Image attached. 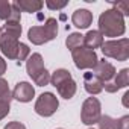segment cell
Segmentation results:
<instances>
[{"label": "cell", "instance_id": "cell-1", "mask_svg": "<svg viewBox=\"0 0 129 129\" xmlns=\"http://www.w3.org/2000/svg\"><path fill=\"white\" fill-rule=\"evenodd\" d=\"M126 30L124 18L115 9H106L99 17V32L102 37H121Z\"/></svg>", "mask_w": 129, "mask_h": 129}, {"label": "cell", "instance_id": "cell-2", "mask_svg": "<svg viewBox=\"0 0 129 129\" xmlns=\"http://www.w3.org/2000/svg\"><path fill=\"white\" fill-rule=\"evenodd\" d=\"M58 35V21L56 18H47L43 26H32L27 32V38L32 44L41 46L55 40Z\"/></svg>", "mask_w": 129, "mask_h": 129}, {"label": "cell", "instance_id": "cell-3", "mask_svg": "<svg viewBox=\"0 0 129 129\" xmlns=\"http://www.w3.org/2000/svg\"><path fill=\"white\" fill-rule=\"evenodd\" d=\"M50 82L52 85L58 90L59 96L64 99H72L76 94V82L73 81L72 75L69 70L66 69H58L53 72V75L50 76Z\"/></svg>", "mask_w": 129, "mask_h": 129}, {"label": "cell", "instance_id": "cell-4", "mask_svg": "<svg viewBox=\"0 0 129 129\" xmlns=\"http://www.w3.org/2000/svg\"><path fill=\"white\" fill-rule=\"evenodd\" d=\"M26 70L38 87H44L50 82V73L44 67V61L40 53H32V56L26 61Z\"/></svg>", "mask_w": 129, "mask_h": 129}, {"label": "cell", "instance_id": "cell-5", "mask_svg": "<svg viewBox=\"0 0 129 129\" xmlns=\"http://www.w3.org/2000/svg\"><path fill=\"white\" fill-rule=\"evenodd\" d=\"M102 53L117 61H126L129 58V40L127 38L109 40L102 44Z\"/></svg>", "mask_w": 129, "mask_h": 129}, {"label": "cell", "instance_id": "cell-6", "mask_svg": "<svg viewBox=\"0 0 129 129\" xmlns=\"http://www.w3.org/2000/svg\"><path fill=\"white\" fill-rule=\"evenodd\" d=\"M72 56H73V61H75V66L79 70L94 69L97 61H99L96 52L88 49V47H85V46H81V47L72 50Z\"/></svg>", "mask_w": 129, "mask_h": 129}, {"label": "cell", "instance_id": "cell-7", "mask_svg": "<svg viewBox=\"0 0 129 129\" xmlns=\"http://www.w3.org/2000/svg\"><path fill=\"white\" fill-rule=\"evenodd\" d=\"M102 106L99 99L96 97H88L82 103V111H81V120L84 124H96L99 118L102 117Z\"/></svg>", "mask_w": 129, "mask_h": 129}, {"label": "cell", "instance_id": "cell-8", "mask_svg": "<svg viewBox=\"0 0 129 129\" xmlns=\"http://www.w3.org/2000/svg\"><path fill=\"white\" fill-rule=\"evenodd\" d=\"M59 106L58 97L53 93H43L35 102V112L41 117H50Z\"/></svg>", "mask_w": 129, "mask_h": 129}, {"label": "cell", "instance_id": "cell-9", "mask_svg": "<svg viewBox=\"0 0 129 129\" xmlns=\"http://www.w3.org/2000/svg\"><path fill=\"white\" fill-rule=\"evenodd\" d=\"M18 44V38H14L5 32L0 34V50L8 59H17Z\"/></svg>", "mask_w": 129, "mask_h": 129}, {"label": "cell", "instance_id": "cell-10", "mask_svg": "<svg viewBox=\"0 0 129 129\" xmlns=\"http://www.w3.org/2000/svg\"><path fill=\"white\" fill-rule=\"evenodd\" d=\"M127 85H129V69H123L118 73H115V76H114L112 81L105 82L103 88L108 93H115L120 88H126Z\"/></svg>", "mask_w": 129, "mask_h": 129}, {"label": "cell", "instance_id": "cell-11", "mask_svg": "<svg viewBox=\"0 0 129 129\" xmlns=\"http://www.w3.org/2000/svg\"><path fill=\"white\" fill-rule=\"evenodd\" d=\"M91 73H93L94 76H97V78L105 84V82H109V81L114 79V76H115V69H114V66H112L111 62L102 59V61H97L96 67L93 69Z\"/></svg>", "mask_w": 129, "mask_h": 129}, {"label": "cell", "instance_id": "cell-12", "mask_svg": "<svg viewBox=\"0 0 129 129\" xmlns=\"http://www.w3.org/2000/svg\"><path fill=\"white\" fill-rule=\"evenodd\" d=\"M97 124H99V129H129V115H123L120 118L102 115Z\"/></svg>", "mask_w": 129, "mask_h": 129}, {"label": "cell", "instance_id": "cell-13", "mask_svg": "<svg viewBox=\"0 0 129 129\" xmlns=\"http://www.w3.org/2000/svg\"><path fill=\"white\" fill-rule=\"evenodd\" d=\"M35 96V88L29 84V82H18L12 91V99L18 100V102H30Z\"/></svg>", "mask_w": 129, "mask_h": 129}, {"label": "cell", "instance_id": "cell-14", "mask_svg": "<svg viewBox=\"0 0 129 129\" xmlns=\"http://www.w3.org/2000/svg\"><path fill=\"white\" fill-rule=\"evenodd\" d=\"M72 23L78 29H87L93 23V14L88 9H78L72 15Z\"/></svg>", "mask_w": 129, "mask_h": 129}, {"label": "cell", "instance_id": "cell-15", "mask_svg": "<svg viewBox=\"0 0 129 129\" xmlns=\"http://www.w3.org/2000/svg\"><path fill=\"white\" fill-rule=\"evenodd\" d=\"M84 87H85L87 93L94 96V94H99L103 90V82L97 76H94L93 73H85L84 75Z\"/></svg>", "mask_w": 129, "mask_h": 129}, {"label": "cell", "instance_id": "cell-16", "mask_svg": "<svg viewBox=\"0 0 129 129\" xmlns=\"http://www.w3.org/2000/svg\"><path fill=\"white\" fill-rule=\"evenodd\" d=\"M103 43H105L103 41V37H102V34L99 30H88L84 35V46L88 47V49H91V50L102 47Z\"/></svg>", "mask_w": 129, "mask_h": 129}, {"label": "cell", "instance_id": "cell-17", "mask_svg": "<svg viewBox=\"0 0 129 129\" xmlns=\"http://www.w3.org/2000/svg\"><path fill=\"white\" fill-rule=\"evenodd\" d=\"M14 5L20 9V11H24V12H38L44 3L40 2V0H15Z\"/></svg>", "mask_w": 129, "mask_h": 129}, {"label": "cell", "instance_id": "cell-18", "mask_svg": "<svg viewBox=\"0 0 129 129\" xmlns=\"http://www.w3.org/2000/svg\"><path fill=\"white\" fill-rule=\"evenodd\" d=\"M2 32L11 35L14 38H18L21 35V24H20V21H15V20H6V23L2 27Z\"/></svg>", "mask_w": 129, "mask_h": 129}, {"label": "cell", "instance_id": "cell-19", "mask_svg": "<svg viewBox=\"0 0 129 129\" xmlns=\"http://www.w3.org/2000/svg\"><path fill=\"white\" fill-rule=\"evenodd\" d=\"M66 44H67V49L75 50V49L84 46V35H81V34H78V32H73V34H70V35L67 37Z\"/></svg>", "mask_w": 129, "mask_h": 129}, {"label": "cell", "instance_id": "cell-20", "mask_svg": "<svg viewBox=\"0 0 129 129\" xmlns=\"http://www.w3.org/2000/svg\"><path fill=\"white\" fill-rule=\"evenodd\" d=\"M0 100L8 102V103H11V100H12V93L9 90L8 81H5L3 78H0Z\"/></svg>", "mask_w": 129, "mask_h": 129}, {"label": "cell", "instance_id": "cell-21", "mask_svg": "<svg viewBox=\"0 0 129 129\" xmlns=\"http://www.w3.org/2000/svg\"><path fill=\"white\" fill-rule=\"evenodd\" d=\"M12 12V3L8 0H0V18L8 20Z\"/></svg>", "mask_w": 129, "mask_h": 129}, {"label": "cell", "instance_id": "cell-22", "mask_svg": "<svg viewBox=\"0 0 129 129\" xmlns=\"http://www.w3.org/2000/svg\"><path fill=\"white\" fill-rule=\"evenodd\" d=\"M27 56H29V47H27V44L20 43V44H18V50H17V61H18V62L26 61Z\"/></svg>", "mask_w": 129, "mask_h": 129}, {"label": "cell", "instance_id": "cell-23", "mask_svg": "<svg viewBox=\"0 0 129 129\" xmlns=\"http://www.w3.org/2000/svg\"><path fill=\"white\" fill-rule=\"evenodd\" d=\"M114 9L118 14H121L123 17L129 15V2H117V3H114Z\"/></svg>", "mask_w": 129, "mask_h": 129}, {"label": "cell", "instance_id": "cell-24", "mask_svg": "<svg viewBox=\"0 0 129 129\" xmlns=\"http://www.w3.org/2000/svg\"><path fill=\"white\" fill-rule=\"evenodd\" d=\"M67 3H69V2H53V0H47V2H46L47 8H49V9H52V11L66 8V6H67Z\"/></svg>", "mask_w": 129, "mask_h": 129}, {"label": "cell", "instance_id": "cell-25", "mask_svg": "<svg viewBox=\"0 0 129 129\" xmlns=\"http://www.w3.org/2000/svg\"><path fill=\"white\" fill-rule=\"evenodd\" d=\"M9 109H11V106H9V103H8V102L0 100V120L5 118V117L9 114Z\"/></svg>", "mask_w": 129, "mask_h": 129}, {"label": "cell", "instance_id": "cell-26", "mask_svg": "<svg viewBox=\"0 0 129 129\" xmlns=\"http://www.w3.org/2000/svg\"><path fill=\"white\" fill-rule=\"evenodd\" d=\"M5 129H26V126L20 121H11L5 126Z\"/></svg>", "mask_w": 129, "mask_h": 129}, {"label": "cell", "instance_id": "cell-27", "mask_svg": "<svg viewBox=\"0 0 129 129\" xmlns=\"http://www.w3.org/2000/svg\"><path fill=\"white\" fill-rule=\"evenodd\" d=\"M5 72H6V62H5V59L2 56H0V76H2Z\"/></svg>", "mask_w": 129, "mask_h": 129}, {"label": "cell", "instance_id": "cell-28", "mask_svg": "<svg viewBox=\"0 0 129 129\" xmlns=\"http://www.w3.org/2000/svg\"><path fill=\"white\" fill-rule=\"evenodd\" d=\"M127 99H129V91H126L124 94H123V106H129V102H127Z\"/></svg>", "mask_w": 129, "mask_h": 129}, {"label": "cell", "instance_id": "cell-29", "mask_svg": "<svg viewBox=\"0 0 129 129\" xmlns=\"http://www.w3.org/2000/svg\"><path fill=\"white\" fill-rule=\"evenodd\" d=\"M0 34H2V27H0Z\"/></svg>", "mask_w": 129, "mask_h": 129}, {"label": "cell", "instance_id": "cell-30", "mask_svg": "<svg viewBox=\"0 0 129 129\" xmlns=\"http://www.w3.org/2000/svg\"><path fill=\"white\" fill-rule=\"evenodd\" d=\"M58 129H62V127H58Z\"/></svg>", "mask_w": 129, "mask_h": 129}, {"label": "cell", "instance_id": "cell-31", "mask_svg": "<svg viewBox=\"0 0 129 129\" xmlns=\"http://www.w3.org/2000/svg\"><path fill=\"white\" fill-rule=\"evenodd\" d=\"M90 129H93V127H90Z\"/></svg>", "mask_w": 129, "mask_h": 129}]
</instances>
